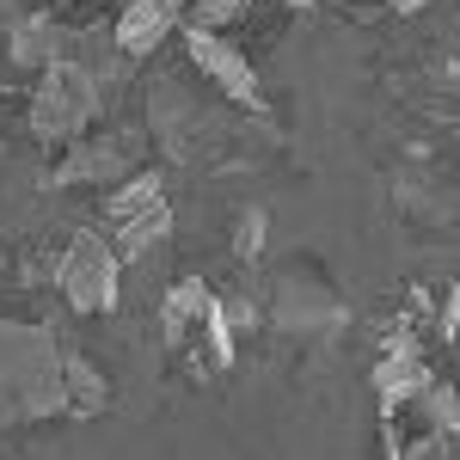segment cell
<instances>
[{"mask_svg": "<svg viewBox=\"0 0 460 460\" xmlns=\"http://www.w3.org/2000/svg\"><path fill=\"white\" fill-rule=\"evenodd\" d=\"M43 418H68L62 344L49 325L0 319V424H43Z\"/></svg>", "mask_w": 460, "mask_h": 460, "instance_id": "6da1fadb", "label": "cell"}, {"mask_svg": "<svg viewBox=\"0 0 460 460\" xmlns=\"http://www.w3.org/2000/svg\"><path fill=\"white\" fill-rule=\"evenodd\" d=\"M99 105H105V99H99V74L86 68L80 56H68V62H56V68L37 74L31 105H25V129H31L37 142L68 147V142H80V136L93 129Z\"/></svg>", "mask_w": 460, "mask_h": 460, "instance_id": "7a4b0ae2", "label": "cell"}, {"mask_svg": "<svg viewBox=\"0 0 460 460\" xmlns=\"http://www.w3.org/2000/svg\"><path fill=\"white\" fill-rule=\"evenodd\" d=\"M270 325L277 332H288V338H332V332H344V319H350V307H344V295L332 288V277L319 270V264H307V258H295L283 277L270 283Z\"/></svg>", "mask_w": 460, "mask_h": 460, "instance_id": "3957f363", "label": "cell"}, {"mask_svg": "<svg viewBox=\"0 0 460 460\" xmlns=\"http://www.w3.org/2000/svg\"><path fill=\"white\" fill-rule=\"evenodd\" d=\"M160 338H166V350L190 356L203 375L227 368V362L240 356L227 344V332H221V319H215V295L203 283H172V295L160 301Z\"/></svg>", "mask_w": 460, "mask_h": 460, "instance_id": "277c9868", "label": "cell"}, {"mask_svg": "<svg viewBox=\"0 0 460 460\" xmlns=\"http://www.w3.org/2000/svg\"><path fill=\"white\" fill-rule=\"evenodd\" d=\"M117 277H123V258L99 234H74L56 258V295L74 314H111L117 307Z\"/></svg>", "mask_w": 460, "mask_h": 460, "instance_id": "5b68a950", "label": "cell"}, {"mask_svg": "<svg viewBox=\"0 0 460 460\" xmlns=\"http://www.w3.org/2000/svg\"><path fill=\"white\" fill-rule=\"evenodd\" d=\"M136 160H142V147L129 129H117V136H80L68 142V154L56 160V172L43 178L49 190H80V184H123V178L136 172Z\"/></svg>", "mask_w": 460, "mask_h": 460, "instance_id": "8992f818", "label": "cell"}, {"mask_svg": "<svg viewBox=\"0 0 460 460\" xmlns=\"http://www.w3.org/2000/svg\"><path fill=\"white\" fill-rule=\"evenodd\" d=\"M184 49H190V62L221 86L227 105H240L246 117H264V86H258V68L246 62L240 43H227L221 31H184Z\"/></svg>", "mask_w": 460, "mask_h": 460, "instance_id": "52a82bcc", "label": "cell"}, {"mask_svg": "<svg viewBox=\"0 0 460 460\" xmlns=\"http://www.w3.org/2000/svg\"><path fill=\"white\" fill-rule=\"evenodd\" d=\"M6 62L19 74H43V68H56V62H68L74 49H80V31L74 25H62L49 6H37V13H19L13 25H6Z\"/></svg>", "mask_w": 460, "mask_h": 460, "instance_id": "ba28073f", "label": "cell"}, {"mask_svg": "<svg viewBox=\"0 0 460 460\" xmlns=\"http://www.w3.org/2000/svg\"><path fill=\"white\" fill-rule=\"evenodd\" d=\"M387 203L393 215H405V221H424V227H442L455 203H448V184L429 172V166H399L387 178Z\"/></svg>", "mask_w": 460, "mask_h": 460, "instance_id": "9c48e42d", "label": "cell"}, {"mask_svg": "<svg viewBox=\"0 0 460 460\" xmlns=\"http://www.w3.org/2000/svg\"><path fill=\"white\" fill-rule=\"evenodd\" d=\"M429 381H436V368H429L424 344L393 332V338H387V356L375 362V393H381V399H405V393H424Z\"/></svg>", "mask_w": 460, "mask_h": 460, "instance_id": "30bf717a", "label": "cell"}, {"mask_svg": "<svg viewBox=\"0 0 460 460\" xmlns=\"http://www.w3.org/2000/svg\"><path fill=\"white\" fill-rule=\"evenodd\" d=\"M172 25H178L172 6H160V0H129V6H123V19H117V49H123L129 62H142L147 49H160V43H166Z\"/></svg>", "mask_w": 460, "mask_h": 460, "instance_id": "8fae6325", "label": "cell"}, {"mask_svg": "<svg viewBox=\"0 0 460 460\" xmlns=\"http://www.w3.org/2000/svg\"><path fill=\"white\" fill-rule=\"evenodd\" d=\"M172 240V203L160 197V203H147L142 215H123V221H111V246L117 258H147V252H160Z\"/></svg>", "mask_w": 460, "mask_h": 460, "instance_id": "7c38bea8", "label": "cell"}, {"mask_svg": "<svg viewBox=\"0 0 460 460\" xmlns=\"http://www.w3.org/2000/svg\"><path fill=\"white\" fill-rule=\"evenodd\" d=\"M62 387H68V418H99V411H111V381L80 350H62Z\"/></svg>", "mask_w": 460, "mask_h": 460, "instance_id": "4fadbf2b", "label": "cell"}, {"mask_svg": "<svg viewBox=\"0 0 460 460\" xmlns=\"http://www.w3.org/2000/svg\"><path fill=\"white\" fill-rule=\"evenodd\" d=\"M160 197H166V178L160 172H136V178H123V184L105 197V215L123 221V215H142L147 203H160Z\"/></svg>", "mask_w": 460, "mask_h": 460, "instance_id": "5bb4252c", "label": "cell"}, {"mask_svg": "<svg viewBox=\"0 0 460 460\" xmlns=\"http://www.w3.org/2000/svg\"><path fill=\"white\" fill-rule=\"evenodd\" d=\"M234 252H240L246 264L264 252V209H246L240 221H234Z\"/></svg>", "mask_w": 460, "mask_h": 460, "instance_id": "9a60e30c", "label": "cell"}, {"mask_svg": "<svg viewBox=\"0 0 460 460\" xmlns=\"http://www.w3.org/2000/svg\"><path fill=\"white\" fill-rule=\"evenodd\" d=\"M25 105H31V93H6V86H0V142H6L13 123H25Z\"/></svg>", "mask_w": 460, "mask_h": 460, "instance_id": "2e32d148", "label": "cell"}, {"mask_svg": "<svg viewBox=\"0 0 460 460\" xmlns=\"http://www.w3.org/2000/svg\"><path fill=\"white\" fill-rule=\"evenodd\" d=\"M455 325H460V295H455V288H442V307H436V332H442V344H455Z\"/></svg>", "mask_w": 460, "mask_h": 460, "instance_id": "e0dca14e", "label": "cell"}, {"mask_svg": "<svg viewBox=\"0 0 460 460\" xmlns=\"http://www.w3.org/2000/svg\"><path fill=\"white\" fill-rule=\"evenodd\" d=\"M387 6H393V13H424L429 0H387Z\"/></svg>", "mask_w": 460, "mask_h": 460, "instance_id": "ac0fdd59", "label": "cell"}, {"mask_svg": "<svg viewBox=\"0 0 460 460\" xmlns=\"http://www.w3.org/2000/svg\"><path fill=\"white\" fill-rule=\"evenodd\" d=\"M160 6H172V13H184V0H160Z\"/></svg>", "mask_w": 460, "mask_h": 460, "instance_id": "d6986e66", "label": "cell"}, {"mask_svg": "<svg viewBox=\"0 0 460 460\" xmlns=\"http://www.w3.org/2000/svg\"><path fill=\"white\" fill-rule=\"evenodd\" d=\"M43 6H62V0H43Z\"/></svg>", "mask_w": 460, "mask_h": 460, "instance_id": "ffe728a7", "label": "cell"}, {"mask_svg": "<svg viewBox=\"0 0 460 460\" xmlns=\"http://www.w3.org/2000/svg\"><path fill=\"white\" fill-rule=\"evenodd\" d=\"M0 147H6V142H0Z\"/></svg>", "mask_w": 460, "mask_h": 460, "instance_id": "44dd1931", "label": "cell"}]
</instances>
